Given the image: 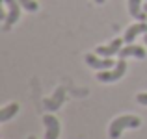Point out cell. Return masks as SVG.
<instances>
[{"label":"cell","instance_id":"obj_4","mask_svg":"<svg viewBox=\"0 0 147 139\" xmlns=\"http://www.w3.org/2000/svg\"><path fill=\"white\" fill-rule=\"evenodd\" d=\"M84 59H86V63L91 69H97V71H108V69L115 67L114 59H110V57H97L95 54H86Z\"/></svg>","mask_w":147,"mask_h":139},{"label":"cell","instance_id":"obj_10","mask_svg":"<svg viewBox=\"0 0 147 139\" xmlns=\"http://www.w3.org/2000/svg\"><path fill=\"white\" fill-rule=\"evenodd\" d=\"M129 13L140 22L147 21V15H145L147 11L142 9V0H129Z\"/></svg>","mask_w":147,"mask_h":139},{"label":"cell","instance_id":"obj_8","mask_svg":"<svg viewBox=\"0 0 147 139\" xmlns=\"http://www.w3.org/2000/svg\"><path fill=\"white\" fill-rule=\"evenodd\" d=\"M119 57L127 59V57H138V59H144L145 57V48L140 45H127L119 50Z\"/></svg>","mask_w":147,"mask_h":139},{"label":"cell","instance_id":"obj_11","mask_svg":"<svg viewBox=\"0 0 147 139\" xmlns=\"http://www.w3.org/2000/svg\"><path fill=\"white\" fill-rule=\"evenodd\" d=\"M19 113V104H7L6 108H2L0 110V121L2 122H6V121H9L11 117H15V115Z\"/></svg>","mask_w":147,"mask_h":139},{"label":"cell","instance_id":"obj_9","mask_svg":"<svg viewBox=\"0 0 147 139\" xmlns=\"http://www.w3.org/2000/svg\"><path fill=\"white\" fill-rule=\"evenodd\" d=\"M140 33H147V22H138V24H132L127 28L125 35H123V39H125L127 45H132L134 39H136Z\"/></svg>","mask_w":147,"mask_h":139},{"label":"cell","instance_id":"obj_6","mask_svg":"<svg viewBox=\"0 0 147 139\" xmlns=\"http://www.w3.org/2000/svg\"><path fill=\"white\" fill-rule=\"evenodd\" d=\"M63 102H65V87H58L52 96H49V98L43 100V106H45V110H49V111H56V110H60V106Z\"/></svg>","mask_w":147,"mask_h":139},{"label":"cell","instance_id":"obj_13","mask_svg":"<svg viewBox=\"0 0 147 139\" xmlns=\"http://www.w3.org/2000/svg\"><path fill=\"white\" fill-rule=\"evenodd\" d=\"M136 100H138V104H142V106H147V93L136 95Z\"/></svg>","mask_w":147,"mask_h":139},{"label":"cell","instance_id":"obj_5","mask_svg":"<svg viewBox=\"0 0 147 139\" xmlns=\"http://www.w3.org/2000/svg\"><path fill=\"white\" fill-rule=\"evenodd\" d=\"M123 43H125V39L117 37V39H114L108 45L97 46V48H95V54H99V56H102V57H112V56H115V54H119V50L123 48Z\"/></svg>","mask_w":147,"mask_h":139},{"label":"cell","instance_id":"obj_14","mask_svg":"<svg viewBox=\"0 0 147 139\" xmlns=\"http://www.w3.org/2000/svg\"><path fill=\"white\" fill-rule=\"evenodd\" d=\"M144 41H145V45H147V33H144Z\"/></svg>","mask_w":147,"mask_h":139},{"label":"cell","instance_id":"obj_17","mask_svg":"<svg viewBox=\"0 0 147 139\" xmlns=\"http://www.w3.org/2000/svg\"><path fill=\"white\" fill-rule=\"evenodd\" d=\"M144 9H145V11H147V4H145V7H144Z\"/></svg>","mask_w":147,"mask_h":139},{"label":"cell","instance_id":"obj_1","mask_svg":"<svg viewBox=\"0 0 147 139\" xmlns=\"http://www.w3.org/2000/svg\"><path fill=\"white\" fill-rule=\"evenodd\" d=\"M140 124H142V121H140V117H136V115H121V117H117V119L112 121L108 134H110L112 139H119V136L123 134V130L138 128Z\"/></svg>","mask_w":147,"mask_h":139},{"label":"cell","instance_id":"obj_7","mask_svg":"<svg viewBox=\"0 0 147 139\" xmlns=\"http://www.w3.org/2000/svg\"><path fill=\"white\" fill-rule=\"evenodd\" d=\"M43 124H45V139H58L60 137V121L54 115H45Z\"/></svg>","mask_w":147,"mask_h":139},{"label":"cell","instance_id":"obj_2","mask_svg":"<svg viewBox=\"0 0 147 139\" xmlns=\"http://www.w3.org/2000/svg\"><path fill=\"white\" fill-rule=\"evenodd\" d=\"M125 72H127V63H125V59H121L119 57V61L115 63V67L112 69H108V71H99L97 72V80L99 82H104V84H108V82H117L119 78H123L125 76Z\"/></svg>","mask_w":147,"mask_h":139},{"label":"cell","instance_id":"obj_12","mask_svg":"<svg viewBox=\"0 0 147 139\" xmlns=\"http://www.w3.org/2000/svg\"><path fill=\"white\" fill-rule=\"evenodd\" d=\"M19 4H21V6L24 7L26 11H32V13L39 9V6H37V2H36V0H19Z\"/></svg>","mask_w":147,"mask_h":139},{"label":"cell","instance_id":"obj_15","mask_svg":"<svg viewBox=\"0 0 147 139\" xmlns=\"http://www.w3.org/2000/svg\"><path fill=\"white\" fill-rule=\"evenodd\" d=\"M95 2H97V4H104V0H95Z\"/></svg>","mask_w":147,"mask_h":139},{"label":"cell","instance_id":"obj_3","mask_svg":"<svg viewBox=\"0 0 147 139\" xmlns=\"http://www.w3.org/2000/svg\"><path fill=\"white\" fill-rule=\"evenodd\" d=\"M4 6L7 7L6 19H4V30H9L19 21V17H21V7L22 6L19 4V0H4Z\"/></svg>","mask_w":147,"mask_h":139},{"label":"cell","instance_id":"obj_16","mask_svg":"<svg viewBox=\"0 0 147 139\" xmlns=\"http://www.w3.org/2000/svg\"><path fill=\"white\" fill-rule=\"evenodd\" d=\"M28 139H36V137H34V136H30V137H28Z\"/></svg>","mask_w":147,"mask_h":139}]
</instances>
